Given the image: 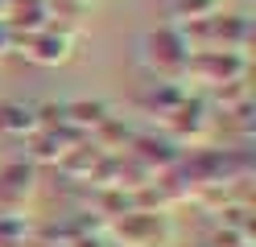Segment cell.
<instances>
[{"instance_id":"5","label":"cell","mask_w":256,"mask_h":247,"mask_svg":"<svg viewBox=\"0 0 256 247\" xmlns=\"http://www.w3.org/2000/svg\"><path fill=\"white\" fill-rule=\"evenodd\" d=\"M174 12H178L182 21L198 25L206 16H219V0H174Z\"/></svg>"},{"instance_id":"4","label":"cell","mask_w":256,"mask_h":247,"mask_svg":"<svg viewBox=\"0 0 256 247\" xmlns=\"http://www.w3.org/2000/svg\"><path fill=\"white\" fill-rule=\"evenodd\" d=\"M108 103H91V99H70V103H62V124L74 128V132H95L100 124H108Z\"/></svg>"},{"instance_id":"2","label":"cell","mask_w":256,"mask_h":247,"mask_svg":"<svg viewBox=\"0 0 256 247\" xmlns=\"http://www.w3.org/2000/svg\"><path fill=\"white\" fill-rule=\"evenodd\" d=\"M70 45H74L70 33H62L58 25H46V29H38V33H29L25 54L34 58V62H42V66H62V62L70 58Z\"/></svg>"},{"instance_id":"1","label":"cell","mask_w":256,"mask_h":247,"mask_svg":"<svg viewBox=\"0 0 256 247\" xmlns=\"http://www.w3.org/2000/svg\"><path fill=\"white\" fill-rule=\"evenodd\" d=\"M140 62H145L162 82H178V78L186 74V62H190L186 33L174 29V25L145 33V41H140Z\"/></svg>"},{"instance_id":"3","label":"cell","mask_w":256,"mask_h":247,"mask_svg":"<svg viewBox=\"0 0 256 247\" xmlns=\"http://www.w3.org/2000/svg\"><path fill=\"white\" fill-rule=\"evenodd\" d=\"M34 132H38V111H34V103H21V99H4V103H0V136L29 140Z\"/></svg>"}]
</instances>
